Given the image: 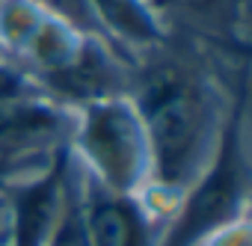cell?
<instances>
[{"instance_id":"cell-8","label":"cell","mask_w":252,"mask_h":246,"mask_svg":"<svg viewBox=\"0 0 252 246\" xmlns=\"http://www.w3.org/2000/svg\"><path fill=\"white\" fill-rule=\"evenodd\" d=\"M199 246H252L249 219H240V222H234V225H225V228L208 234Z\"/></svg>"},{"instance_id":"cell-3","label":"cell","mask_w":252,"mask_h":246,"mask_svg":"<svg viewBox=\"0 0 252 246\" xmlns=\"http://www.w3.org/2000/svg\"><path fill=\"white\" fill-rule=\"evenodd\" d=\"M68 154L80 175L113 193L143 196L149 187V137L128 92L104 95L71 110Z\"/></svg>"},{"instance_id":"cell-1","label":"cell","mask_w":252,"mask_h":246,"mask_svg":"<svg viewBox=\"0 0 252 246\" xmlns=\"http://www.w3.org/2000/svg\"><path fill=\"white\" fill-rule=\"evenodd\" d=\"M149 137L152 178L143 202L160 219L169 216L184 187L199 175L225 116L217 86L187 62H155L128 89Z\"/></svg>"},{"instance_id":"cell-6","label":"cell","mask_w":252,"mask_h":246,"mask_svg":"<svg viewBox=\"0 0 252 246\" xmlns=\"http://www.w3.org/2000/svg\"><path fill=\"white\" fill-rule=\"evenodd\" d=\"M45 246H89L86 240V231H83V219H80V205H77V181L71 178V187H68V199H65V208L48 237Z\"/></svg>"},{"instance_id":"cell-7","label":"cell","mask_w":252,"mask_h":246,"mask_svg":"<svg viewBox=\"0 0 252 246\" xmlns=\"http://www.w3.org/2000/svg\"><path fill=\"white\" fill-rule=\"evenodd\" d=\"M231 6V0H152V6L160 12V18L166 21L169 12H184L190 18H220V12H225L222 6Z\"/></svg>"},{"instance_id":"cell-4","label":"cell","mask_w":252,"mask_h":246,"mask_svg":"<svg viewBox=\"0 0 252 246\" xmlns=\"http://www.w3.org/2000/svg\"><path fill=\"white\" fill-rule=\"evenodd\" d=\"M74 181L89 246H160V219L152 214L143 196L113 193L77 169Z\"/></svg>"},{"instance_id":"cell-2","label":"cell","mask_w":252,"mask_h":246,"mask_svg":"<svg viewBox=\"0 0 252 246\" xmlns=\"http://www.w3.org/2000/svg\"><path fill=\"white\" fill-rule=\"evenodd\" d=\"M252 166L246 152V83L228 98L214 152L163 219L160 246H199L208 234L249 219Z\"/></svg>"},{"instance_id":"cell-9","label":"cell","mask_w":252,"mask_h":246,"mask_svg":"<svg viewBox=\"0 0 252 246\" xmlns=\"http://www.w3.org/2000/svg\"><path fill=\"white\" fill-rule=\"evenodd\" d=\"M0 60H3V57H0Z\"/></svg>"},{"instance_id":"cell-5","label":"cell","mask_w":252,"mask_h":246,"mask_svg":"<svg viewBox=\"0 0 252 246\" xmlns=\"http://www.w3.org/2000/svg\"><path fill=\"white\" fill-rule=\"evenodd\" d=\"M86 6L101 39L122 57L160 51L169 42V27L152 0H86Z\"/></svg>"}]
</instances>
